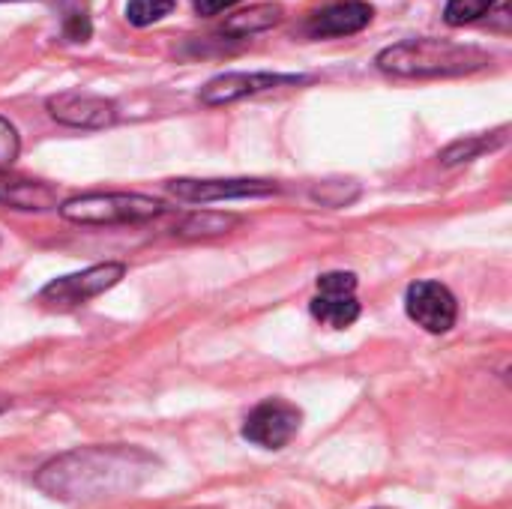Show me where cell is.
Here are the masks:
<instances>
[{"label":"cell","instance_id":"obj_1","mask_svg":"<svg viewBox=\"0 0 512 509\" xmlns=\"http://www.w3.org/2000/svg\"><path fill=\"white\" fill-rule=\"evenodd\" d=\"M156 465V456L141 447H81L45 462L33 483L48 498L81 507L135 492Z\"/></svg>","mask_w":512,"mask_h":509},{"label":"cell","instance_id":"obj_2","mask_svg":"<svg viewBox=\"0 0 512 509\" xmlns=\"http://www.w3.org/2000/svg\"><path fill=\"white\" fill-rule=\"evenodd\" d=\"M486 63V51L450 39H405L378 54V69L393 75H465Z\"/></svg>","mask_w":512,"mask_h":509},{"label":"cell","instance_id":"obj_3","mask_svg":"<svg viewBox=\"0 0 512 509\" xmlns=\"http://www.w3.org/2000/svg\"><path fill=\"white\" fill-rule=\"evenodd\" d=\"M63 219L75 225H126V222H147L165 213V204L147 195L129 192H87L69 198L60 207Z\"/></svg>","mask_w":512,"mask_h":509},{"label":"cell","instance_id":"obj_4","mask_svg":"<svg viewBox=\"0 0 512 509\" xmlns=\"http://www.w3.org/2000/svg\"><path fill=\"white\" fill-rule=\"evenodd\" d=\"M123 273H126L123 264H114V261L96 264V267H87V270H81V273L60 276V279L48 282V285L39 291L36 300H39L42 306H48V309L66 312V309H75V306H81V303L99 297L102 291L114 288V285L123 279Z\"/></svg>","mask_w":512,"mask_h":509},{"label":"cell","instance_id":"obj_5","mask_svg":"<svg viewBox=\"0 0 512 509\" xmlns=\"http://www.w3.org/2000/svg\"><path fill=\"white\" fill-rule=\"evenodd\" d=\"M303 411L285 399H267L255 405L243 423V438L261 450H282L300 432Z\"/></svg>","mask_w":512,"mask_h":509},{"label":"cell","instance_id":"obj_6","mask_svg":"<svg viewBox=\"0 0 512 509\" xmlns=\"http://www.w3.org/2000/svg\"><path fill=\"white\" fill-rule=\"evenodd\" d=\"M354 291H357L354 273H345V270L324 273L318 279V297L312 300V315L333 330L351 327L360 318V303Z\"/></svg>","mask_w":512,"mask_h":509},{"label":"cell","instance_id":"obj_7","mask_svg":"<svg viewBox=\"0 0 512 509\" xmlns=\"http://www.w3.org/2000/svg\"><path fill=\"white\" fill-rule=\"evenodd\" d=\"M408 315L429 333H450L459 318L453 291L441 282H414L405 294Z\"/></svg>","mask_w":512,"mask_h":509},{"label":"cell","instance_id":"obj_8","mask_svg":"<svg viewBox=\"0 0 512 509\" xmlns=\"http://www.w3.org/2000/svg\"><path fill=\"white\" fill-rule=\"evenodd\" d=\"M303 75H273V72H225L201 87V102L207 105H225L243 96H255L273 87L285 84H303Z\"/></svg>","mask_w":512,"mask_h":509},{"label":"cell","instance_id":"obj_9","mask_svg":"<svg viewBox=\"0 0 512 509\" xmlns=\"http://www.w3.org/2000/svg\"><path fill=\"white\" fill-rule=\"evenodd\" d=\"M48 111L54 120L75 126V129H102L111 126L117 111L114 102L93 96V93H81V90H66L48 99Z\"/></svg>","mask_w":512,"mask_h":509},{"label":"cell","instance_id":"obj_10","mask_svg":"<svg viewBox=\"0 0 512 509\" xmlns=\"http://www.w3.org/2000/svg\"><path fill=\"white\" fill-rule=\"evenodd\" d=\"M171 195L189 204H210V201H228V198H261L273 195L276 183L267 180H171Z\"/></svg>","mask_w":512,"mask_h":509},{"label":"cell","instance_id":"obj_11","mask_svg":"<svg viewBox=\"0 0 512 509\" xmlns=\"http://www.w3.org/2000/svg\"><path fill=\"white\" fill-rule=\"evenodd\" d=\"M372 21V6L363 3V0H342V3H333L321 12L312 15L309 21V33L312 36H348V33H357L363 30L366 24Z\"/></svg>","mask_w":512,"mask_h":509},{"label":"cell","instance_id":"obj_12","mask_svg":"<svg viewBox=\"0 0 512 509\" xmlns=\"http://www.w3.org/2000/svg\"><path fill=\"white\" fill-rule=\"evenodd\" d=\"M0 204H9L15 210H48L57 204V189L42 180H30L0 168Z\"/></svg>","mask_w":512,"mask_h":509},{"label":"cell","instance_id":"obj_13","mask_svg":"<svg viewBox=\"0 0 512 509\" xmlns=\"http://www.w3.org/2000/svg\"><path fill=\"white\" fill-rule=\"evenodd\" d=\"M279 15H282V9H279V6H252V9H246V12L234 15V18L225 24V30H228V33H234V36L258 33V30L273 27V24L279 21Z\"/></svg>","mask_w":512,"mask_h":509},{"label":"cell","instance_id":"obj_14","mask_svg":"<svg viewBox=\"0 0 512 509\" xmlns=\"http://www.w3.org/2000/svg\"><path fill=\"white\" fill-rule=\"evenodd\" d=\"M237 222H240L237 216H225V213H195L177 228V234L180 237H216L234 228Z\"/></svg>","mask_w":512,"mask_h":509},{"label":"cell","instance_id":"obj_15","mask_svg":"<svg viewBox=\"0 0 512 509\" xmlns=\"http://www.w3.org/2000/svg\"><path fill=\"white\" fill-rule=\"evenodd\" d=\"M507 141V132L501 129L495 138H468V141H456V144H450L444 153H441V162L444 165H456V162H468V159H474V156H480V153H486V150H492V147H498V144H504Z\"/></svg>","mask_w":512,"mask_h":509},{"label":"cell","instance_id":"obj_16","mask_svg":"<svg viewBox=\"0 0 512 509\" xmlns=\"http://www.w3.org/2000/svg\"><path fill=\"white\" fill-rule=\"evenodd\" d=\"M174 6H177V0H129L126 18H129L135 27H147V24L165 18Z\"/></svg>","mask_w":512,"mask_h":509},{"label":"cell","instance_id":"obj_17","mask_svg":"<svg viewBox=\"0 0 512 509\" xmlns=\"http://www.w3.org/2000/svg\"><path fill=\"white\" fill-rule=\"evenodd\" d=\"M492 6H495V0H447L444 18H447V24L462 27V24L483 18Z\"/></svg>","mask_w":512,"mask_h":509},{"label":"cell","instance_id":"obj_18","mask_svg":"<svg viewBox=\"0 0 512 509\" xmlns=\"http://www.w3.org/2000/svg\"><path fill=\"white\" fill-rule=\"evenodd\" d=\"M15 156H18V135L12 123L0 117V168H9Z\"/></svg>","mask_w":512,"mask_h":509},{"label":"cell","instance_id":"obj_19","mask_svg":"<svg viewBox=\"0 0 512 509\" xmlns=\"http://www.w3.org/2000/svg\"><path fill=\"white\" fill-rule=\"evenodd\" d=\"M237 0H195V12L198 15H219L222 9L234 6Z\"/></svg>","mask_w":512,"mask_h":509},{"label":"cell","instance_id":"obj_20","mask_svg":"<svg viewBox=\"0 0 512 509\" xmlns=\"http://www.w3.org/2000/svg\"><path fill=\"white\" fill-rule=\"evenodd\" d=\"M3 408H6V405H3V402H0V411H3Z\"/></svg>","mask_w":512,"mask_h":509}]
</instances>
